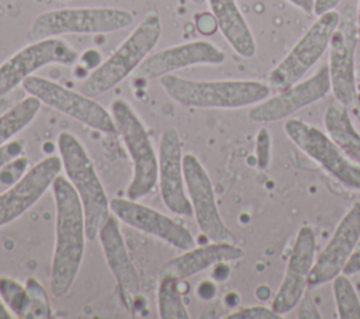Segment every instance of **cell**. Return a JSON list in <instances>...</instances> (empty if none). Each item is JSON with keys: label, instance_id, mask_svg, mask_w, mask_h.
<instances>
[{"label": "cell", "instance_id": "6da1fadb", "mask_svg": "<svg viewBox=\"0 0 360 319\" xmlns=\"http://www.w3.org/2000/svg\"><path fill=\"white\" fill-rule=\"evenodd\" d=\"M55 200V246L51 263V294L65 297L77 274L86 249V221L82 201L70 181L58 176L52 183Z\"/></svg>", "mask_w": 360, "mask_h": 319}, {"label": "cell", "instance_id": "7a4b0ae2", "mask_svg": "<svg viewBox=\"0 0 360 319\" xmlns=\"http://www.w3.org/2000/svg\"><path fill=\"white\" fill-rule=\"evenodd\" d=\"M176 103L194 108H242L266 100L271 89L260 80H191L176 74L159 79Z\"/></svg>", "mask_w": 360, "mask_h": 319}, {"label": "cell", "instance_id": "3957f363", "mask_svg": "<svg viewBox=\"0 0 360 319\" xmlns=\"http://www.w3.org/2000/svg\"><path fill=\"white\" fill-rule=\"evenodd\" d=\"M160 35V15L158 11L150 10L121 45L86 76L82 83V93L98 97L114 89L139 67L158 45Z\"/></svg>", "mask_w": 360, "mask_h": 319}, {"label": "cell", "instance_id": "277c9868", "mask_svg": "<svg viewBox=\"0 0 360 319\" xmlns=\"http://www.w3.org/2000/svg\"><path fill=\"white\" fill-rule=\"evenodd\" d=\"M56 145L66 178L75 187L83 205L87 239L94 240L100 228L111 215L110 198L80 139L69 131H62L58 135Z\"/></svg>", "mask_w": 360, "mask_h": 319}, {"label": "cell", "instance_id": "5b68a950", "mask_svg": "<svg viewBox=\"0 0 360 319\" xmlns=\"http://www.w3.org/2000/svg\"><path fill=\"white\" fill-rule=\"evenodd\" d=\"M110 112L132 162V178L127 187V198H143L158 183V153L142 119L127 100L115 98L110 105Z\"/></svg>", "mask_w": 360, "mask_h": 319}, {"label": "cell", "instance_id": "8992f818", "mask_svg": "<svg viewBox=\"0 0 360 319\" xmlns=\"http://www.w3.org/2000/svg\"><path fill=\"white\" fill-rule=\"evenodd\" d=\"M134 21L131 11L117 7H65L38 14L30 28L28 41L68 34H107L124 30Z\"/></svg>", "mask_w": 360, "mask_h": 319}, {"label": "cell", "instance_id": "52a82bcc", "mask_svg": "<svg viewBox=\"0 0 360 319\" xmlns=\"http://www.w3.org/2000/svg\"><path fill=\"white\" fill-rule=\"evenodd\" d=\"M339 20L340 14L336 10L318 15L290 52L267 74V84L271 90L280 91L304 77L329 48Z\"/></svg>", "mask_w": 360, "mask_h": 319}, {"label": "cell", "instance_id": "ba28073f", "mask_svg": "<svg viewBox=\"0 0 360 319\" xmlns=\"http://www.w3.org/2000/svg\"><path fill=\"white\" fill-rule=\"evenodd\" d=\"M21 87L27 94L37 97L42 104L70 117L83 125L101 132L117 134L111 112L94 97L65 87L42 76H30Z\"/></svg>", "mask_w": 360, "mask_h": 319}, {"label": "cell", "instance_id": "9c48e42d", "mask_svg": "<svg viewBox=\"0 0 360 319\" xmlns=\"http://www.w3.org/2000/svg\"><path fill=\"white\" fill-rule=\"evenodd\" d=\"M284 132L302 153L316 162L342 185L360 191V167L345 155L328 134L300 118H288L284 122Z\"/></svg>", "mask_w": 360, "mask_h": 319}, {"label": "cell", "instance_id": "30bf717a", "mask_svg": "<svg viewBox=\"0 0 360 319\" xmlns=\"http://www.w3.org/2000/svg\"><path fill=\"white\" fill-rule=\"evenodd\" d=\"M77 59L79 52L59 37L31 41L0 63V96L17 90L25 79L45 66H72Z\"/></svg>", "mask_w": 360, "mask_h": 319}, {"label": "cell", "instance_id": "8fae6325", "mask_svg": "<svg viewBox=\"0 0 360 319\" xmlns=\"http://www.w3.org/2000/svg\"><path fill=\"white\" fill-rule=\"evenodd\" d=\"M359 35L356 10L350 6L340 13V20L329 42V77L335 100L346 107H354L357 98L356 52Z\"/></svg>", "mask_w": 360, "mask_h": 319}, {"label": "cell", "instance_id": "7c38bea8", "mask_svg": "<svg viewBox=\"0 0 360 319\" xmlns=\"http://www.w3.org/2000/svg\"><path fill=\"white\" fill-rule=\"evenodd\" d=\"M183 171L193 216L200 232L211 242H235L232 230L219 214L212 181L195 155H183Z\"/></svg>", "mask_w": 360, "mask_h": 319}, {"label": "cell", "instance_id": "4fadbf2b", "mask_svg": "<svg viewBox=\"0 0 360 319\" xmlns=\"http://www.w3.org/2000/svg\"><path fill=\"white\" fill-rule=\"evenodd\" d=\"M330 91L328 65L321 66L312 76L300 80L274 96L250 107L248 117L252 122H276L322 100Z\"/></svg>", "mask_w": 360, "mask_h": 319}, {"label": "cell", "instance_id": "5bb4252c", "mask_svg": "<svg viewBox=\"0 0 360 319\" xmlns=\"http://www.w3.org/2000/svg\"><path fill=\"white\" fill-rule=\"evenodd\" d=\"M110 209L118 221L143 233L152 235L177 250L183 252L195 246L194 236L184 225L155 208L138 202V200L111 198Z\"/></svg>", "mask_w": 360, "mask_h": 319}, {"label": "cell", "instance_id": "9a60e30c", "mask_svg": "<svg viewBox=\"0 0 360 319\" xmlns=\"http://www.w3.org/2000/svg\"><path fill=\"white\" fill-rule=\"evenodd\" d=\"M62 171V160L51 155L31 166L8 190L0 194V228L25 214L46 193Z\"/></svg>", "mask_w": 360, "mask_h": 319}, {"label": "cell", "instance_id": "2e32d148", "mask_svg": "<svg viewBox=\"0 0 360 319\" xmlns=\"http://www.w3.org/2000/svg\"><path fill=\"white\" fill-rule=\"evenodd\" d=\"M158 183L166 208L174 215L193 216L191 202L186 191L183 152L179 132L173 126L163 129L158 150Z\"/></svg>", "mask_w": 360, "mask_h": 319}, {"label": "cell", "instance_id": "e0dca14e", "mask_svg": "<svg viewBox=\"0 0 360 319\" xmlns=\"http://www.w3.org/2000/svg\"><path fill=\"white\" fill-rule=\"evenodd\" d=\"M316 236L309 225H302L295 236L283 281L271 301V309L281 316L292 311L308 288V277L315 261Z\"/></svg>", "mask_w": 360, "mask_h": 319}, {"label": "cell", "instance_id": "ac0fdd59", "mask_svg": "<svg viewBox=\"0 0 360 319\" xmlns=\"http://www.w3.org/2000/svg\"><path fill=\"white\" fill-rule=\"evenodd\" d=\"M360 239V201L353 202L338 223L332 237L315 257L308 277V288H316L340 274Z\"/></svg>", "mask_w": 360, "mask_h": 319}, {"label": "cell", "instance_id": "d6986e66", "mask_svg": "<svg viewBox=\"0 0 360 319\" xmlns=\"http://www.w3.org/2000/svg\"><path fill=\"white\" fill-rule=\"evenodd\" d=\"M224 62L225 53L222 49L212 42L198 39L149 53L135 70V74L142 79H160L180 69L200 65H221Z\"/></svg>", "mask_w": 360, "mask_h": 319}, {"label": "cell", "instance_id": "ffe728a7", "mask_svg": "<svg viewBox=\"0 0 360 319\" xmlns=\"http://www.w3.org/2000/svg\"><path fill=\"white\" fill-rule=\"evenodd\" d=\"M97 237L100 240L105 263L115 278L124 302L128 306V301L138 295L141 289V280L129 257L125 240L120 229L118 218L114 214H111L103 223Z\"/></svg>", "mask_w": 360, "mask_h": 319}, {"label": "cell", "instance_id": "44dd1931", "mask_svg": "<svg viewBox=\"0 0 360 319\" xmlns=\"http://www.w3.org/2000/svg\"><path fill=\"white\" fill-rule=\"evenodd\" d=\"M243 254V249L235 242H211L183 250L181 254L169 259L162 264L159 275H173L179 280H187L214 267L217 263L240 260Z\"/></svg>", "mask_w": 360, "mask_h": 319}, {"label": "cell", "instance_id": "7402d4cb", "mask_svg": "<svg viewBox=\"0 0 360 319\" xmlns=\"http://www.w3.org/2000/svg\"><path fill=\"white\" fill-rule=\"evenodd\" d=\"M214 14L218 30L229 46L245 59L256 53V42L252 30L245 20L236 0H205Z\"/></svg>", "mask_w": 360, "mask_h": 319}, {"label": "cell", "instance_id": "603a6c76", "mask_svg": "<svg viewBox=\"0 0 360 319\" xmlns=\"http://www.w3.org/2000/svg\"><path fill=\"white\" fill-rule=\"evenodd\" d=\"M323 125L345 155L360 167V132L352 122L349 107L338 100L332 101L323 114Z\"/></svg>", "mask_w": 360, "mask_h": 319}, {"label": "cell", "instance_id": "cb8c5ba5", "mask_svg": "<svg viewBox=\"0 0 360 319\" xmlns=\"http://www.w3.org/2000/svg\"><path fill=\"white\" fill-rule=\"evenodd\" d=\"M41 101L34 96H25L0 115V146L10 142L27 128L38 115Z\"/></svg>", "mask_w": 360, "mask_h": 319}, {"label": "cell", "instance_id": "d4e9b609", "mask_svg": "<svg viewBox=\"0 0 360 319\" xmlns=\"http://www.w3.org/2000/svg\"><path fill=\"white\" fill-rule=\"evenodd\" d=\"M186 280H179L173 275H159L158 284V312L162 319H188L190 313L183 302V289Z\"/></svg>", "mask_w": 360, "mask_h": 319}, {"label": "cell", "instance_id": "484cf974", "mask_svg": "<svg viewBox=\"0 0 360 319\" xmlns=\"http://www.w3.org/2000/svg\"><path fill=\"white\" fill-rule=\"evenodd\" d=\"M332 291L339 319H360V298L349 275L338 274L332 280Z\"/></svg>", "mask_w": 360, "mask_h": 319}, {"label": "cell", "instance_id": "4316f807", "mask_svg": "<svg viewBox=\"0 0 360 319\" xmlns=\"http://www.w3.org/2000/svg\"><path fill=\"white\" fill-rule=\"evenodd\" d=\"M0 298L14 318H25L28 308V292L25 284H21L13 277L0 275Z\"/></svg>", "mask_w": 360, "mask_h": 319}, {"label": "cell", "instance_id": "83f0119b", "mask_svg": "<svg viewBox=\"0 0 360 319\" xmlns=\"http://www.w3.org/2000/svg\"><path fill=\"white\" fill-rule=\"evenodd\" d=\"M25 288L28 292V308L24 319H48L52 316V306L49 295L45 287L35 278L28 277L25 280Z\"/></svg>", "mask_w": 360, "mask_h": 319}, {"label": "cell", "instance_id": "f1b7e54d", "mask_svg": "<svg viewBox=\"0 0 360 319\" xmlns=\"http://www.w3.org/2000/svg\"><path fill=\"white\" fill-rule=\"evenodd\" d=\"M28 169L30 160L22 155L0 167V194H3L13 184H15Z\"/></svg>", "mask_w": 360, "mask_h": 319}, {"label": "cell", "instance_id": "f546056e", "mask_svg": "<svg viewBox=\"0 0 360 319\" xmlns=\"http://www.w3.org/2000/svg\"><path fill=\"white\" fill-rule=\"evenodd\" d=\"M226 319H281V315L273 311L271 308L263 305H255L238 309L229 315Z\"/></svg>", "mask_w": 360, "mask_h": 319}, {"label": "cell", "instance_id": "4dcf8cb0", "mask_svg": "<svg viewBox=\"0 0 360 319\" xmlns=\"http://www.w3.org/2000/svg\"><path fill=\"white\" fill-rule=\"evenodd\" d=\"M270 152H271V138L266 128H262L256 135V162L259 169H267L270 164Z\"/></svg>", "mask_w": 360, "mask_h": 319}, {"label": "cell", "instance_id": "1f68e13d", "mask_svg": "<svg viewBox=\"0 0 360 319\" xmlns=\"http://www.w3.org/2000/svg\"><path fill=\"white\" fill-rule=\"evenodd\" d=\"M25 142L24 139H11L10 142L0 146V167L10 163L15 157L21 156L24 150Z\"/></svg>", "mask_w": 360, "mask_h": 319}, {"label": "cell", "instance_id": "d6a6232c", "mask_svg": "<svg viewBox=\"0 0 360 319\" xmlns=\"http://www.w3.org/2000/svg\"><path fill=\"white\" fill-rule=\"evenodd\" d=\"M295 308L298 319H322V313L309 295H304Z\"/></svg>", "mask_w": 360, "mask_h": 319}, {"label": "cell", "instance_id": "836d02e7", "mask_svg": "<svg viewBox=\"0 0 360 319\" xmlns=\"http://www.w3.org/2000/svg\"><path fill=\"white\" fill-rule=\"evenodd\" d=\"M195 28L202 35H212L218 30V22L214 17V14L210 11H204L200 14H195Z\"/></svg>", "mask_w": 360, "mask_h": 319}, {"label": "cell", "instance_id": "e575fe53", "mask_svg": "<svg viewBox=\"0 0 360 319\" xmlns=\"http://www.w3.org/2000/svg\"><path fill=\"white\" fill-rule=\"evenodd\" d=\"M217 295V284L212 280H202L195 287V297L201 301H211Z\"/></svg>", "mask_w": 360, "mask_h": 319}, {"label": "cell", "instance_id": "d590c367", "mask_svg": "<svg viewBox=\"0 0 360 319\" xmlns=\"http://www.w3.org/2000/svg\"><path fill=\"white\" fill-rule=\"evenodd\" d=\"M24 93H25L24 89H21V90L17 89V90L6 94V96H0V115L3 112H6L10 107H13L15 103H18L22 97H25Z\"/></svg>", "mask_w": 360, "mask_h": 319}, {"label": "cell", "instance_id": "8d00e7d4", "mask_svg": "<svg viewBox=\"0 0 360 319\" xmlns=\"http://www.w3.org/2000/svg\"><path fill=\"white\" fill-rule=\"evenodd\" d=\"M343 274L346 275H354V274H360V250L353 252V254L350 256L349 261L346 263L343 271Z\"/></svg>", "mask_w": 360, "mask_h": 319}, {"label": "cell", "instance_id": "74e56055", "mask_svg": "<svg viewBox=\"0 0 360 319\" xmlns=\"http://www.w3.org/2000/svg\"><path fill=\"white\" fill-rule=\"evenodd\" d=\"M231 275V268L228 266V261H221L217 263L212 267V278L217 281H225Z\"/></svg>", "mask_w": 360, "mask_h": 319}, {"label": "cell", "instance_id": "f35d334b", "mask_svg": "<svg viewBox=\"0 0 360 319\" xmlns=\"http://www.w3.org/2000/svg\"><path fill=\"white\" fill-rule=\"evenodd\" d=\"M340 3V0H315V6H314V14L319 15L325 11L329 10H335V7Z\"/></svg>", "mask_w": 360, "mask_h": 319}, {"label": "cell", "instance_id": "ab89813d", "mask_svg": "<svg viewBox=\"0 0 360 319\" xmlns=\"http://www.w3.org/2000/svg\"><path fill=\"white\" fill-rule=\"evenodd\" d=\"M287 1L295 6L297 8H300L301 11H304L305 14H314L315 0H287Z\"/></svg>", "mask_w": 360, "mask_h": 319}, {"label": "cell", "instance_id": "60d3db41", "mask_svg": "<svg viewBox=\"0 0 360 319\" xmlns=\"http://www.w3.org/2000/svg\"><path fill=\"white\" fill-rule=\"evenodd\" d=\"M256 297L259 298V299H267L269 297H270V289L266 287V285H260V287H257L256 288Z\"/></svg>", "mask_w": 360, "mask_h": 319}, {"label": "cell", "instance_id": "b9f144b4", "mask_svg": "<svg viewBox=\"0 0 360 319\" xmlns=\"http://www.w3.org/2000/svg\"><path fill=\"white\" fill-rule=\"evenodd\" d=\"M14 315L10 312V309L6 306V304L0 298V319H11Z\"/></svg>", "mask_w": 360, "mask_h": 319}, {"label": "cell", "instance_id": "7bdbcfd3", "mask_svg": "<svg viewBox=\"0 0 360 319\" xmlns=\"http://www.w3.org/2000/svg\"><path fill=\"white\" fill-rule=\"evenodd\" d=\"M356 21H357V35H359V44H357V51H359V53H360V0H359L357 11H356Z\"/></svg>", "mask_w": 360, "mask_h": 319}, {"label": "cell", "instance_id": "ee69618b", "mask_svg": "<svg viewBox=\"0 0 360 319\" xmlns=\"http://www.w3.org/2000/svg\"><path fill=\"white\" fill-rule=\"evenodd\" d=\"M353 115H354V118H356V121L360 124V110L359 108H356V107H353Z\"/></svg>", "mask_w": 360, "mask_h": 319}, {"label": "cell", "instance_id": "f6af8a7d", "mask_svg": "<svg viewBox=\"0 0 360 319\" xmlns=\"http://www.w3.org/2000/svg\"><path fill=\"white\" fill-rule=\"evenodd\" d=\"M354 107L360 110V93H357V98H356V104H354Z\"/></svg>", "mask_w": 360, "mask_h": 319}, {"label": "cell", "instance_id": "bcb514c9", "mask_svg": "<svg viewBox=\"0 0 360 319\" xmlns=\"http://www.w3.org/2000/svg\"><path fill=\"white\" fill-rule=\"evenodd\" d=\"M356 77L360 80V65L356 66Z\"/></svg>", "mask_w": 360, "mask_h": 319}, {"label": "cell", "instance_id": "7dc6e473", "mask_svg": "<svg viewBox=\"0 0 360 319\" xmlns=\"http://www.w3.org/2000/svg\"><path fill=\"white\" fill-rule=\"evenodd\" d=\"M190 1H193V3H195V4H202L205 0H190Z\"/></svg>", "mask_w": 360, "mask_h": 319}, {"label": "cell", "instance_id": "c3c4849f", "mask_svg": "<svg viewBox=\"0 0 360 319\" xmlns=\"http://www.w3.org/2000/svg\"><path fill=\"white\" fill-rule=\"evenodd\" d=\"M60 1H69V0H60Z\"/></svg>", "mask_w": 360, "mask_h": 319}]
</instances>
